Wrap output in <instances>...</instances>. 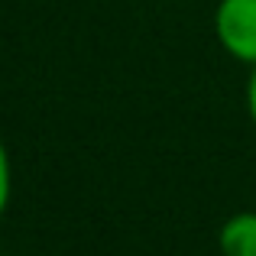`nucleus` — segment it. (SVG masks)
<instances>
[{
	"instance_id": "2",
	"label": "nucleus",
	"mask_w": 256,
	"mask_h": 256,
	"mask_svg": "<svg viewBox=\"0 0 256 256\" xmlns=\"http://www.w3.org/2000/svg\"><path fill=\"white\" fill-rule=\"evenodd\" d=\"M220 256H256V211H237L220 224Z\"/></svg>"
},
{
	"instance_id": "1",
	"label": "nucleus",
	"mask_w": 256,
	"mask_h": 256,
	"mask_svg": "<svg viewBox=\"0 0 256 256\" xmlns=\"http://www.w3.org/2000/svg\"><path fill=\"white\" fill-rule=\"evenodd\" d=\"M211 23L227 56L256 65V0H218Z\"/></svg>"
},
{
	"instance_id": "4",
	"label": "nucleus",
	"mask_w": 256,
	"mask_h": 256,
	"mask_svg": "<svg viewBox=\"0 0 256 256\" xmlns=\"http://www.w3.org/2000/svg\"><path fill=\"white\" fill-rule=\"evenodd\" d=\"M246 114L256 126V65H250V78H246Z\"/></svg>"
},
{
	"instance_id": "3",
	"label": "nucleus",
	"mask_w": 256,
	"mask_h": 256,
	"mask_svg": "<svg viewBox=\"0 0 256 256\" xmlns=\"http://www.w3.org/2000/svg\"><path fill=\"white\" fill-rule=\"evenodd\" d=\"M10 194H13V166H10V152L0 140V218L10 208Z\"/></svg>"
}]
</instances>
